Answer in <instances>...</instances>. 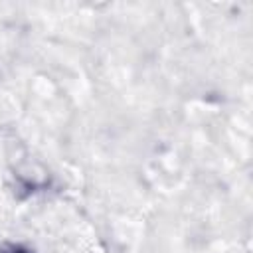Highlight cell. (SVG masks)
<instances>
[{
    "label": "cell",
    "mask_w": 253,
    "mask_h": 253,
    "mask_svg": "<svg viewBox=\"0 0 253 253\" xmlns=\"http://www.w3.org/2000/svg\"><path fill=\"white\" fill-rule=\"evenodd\" d=\"M12 253H26V251H22V249H14Z\"/></svg>",
    "instance_id": "cell-1"
}]
</instances>
